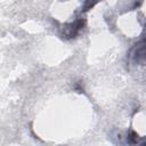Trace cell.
I'll return each instance as SVG.
<instances>
[{
	"mask_svg": "<svg viewBox=\"0 0 146 146\" xmlns=\"http://www.w3.org/2000/svg\"><path fill=\"white\" fill-rule=\"evenodd\" d=\"M132 57L137 63H146V39L136 44L133 48Z\"/></svg>",
	"mask_w": 146,
	"mask_h": 146,
	"instance_id": "1",
	"label": "cell"
}]
</instances>
